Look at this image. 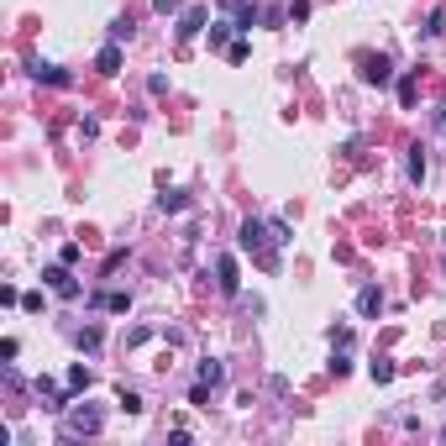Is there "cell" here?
Masks as SVG:
<instances>
[{
    "label": "cell",
    "instance_id": "1",
    "mask_svg": "<svg viewBox=\"0 0 446 446\" xmlns=\"http://www.w3.org/2000/svg\"><path fill=\"white\" fill-rule=\"evenodd\" d=\"M236 241H241V252H252V263H258V268H268V273L278 268V241H273V232H268V221L247 215L241 232H236Z\"/></svg>",
    "mask_w": 446,
    "mask_h": 446
},
{
    "label": "cell",
    "instance_id": "2",
    "mask_svg": "<svg viewBox=\"0 0 446 446\" xmlns=\"http://www.w3.org/2000/svg\"><path fill=\"white\" fill-rule=\"evenodd\" d=\"M100 425H105V410H100V404H69V410H63V441L100 436Z\"/></svg>",
    "mask_w": 446,
    "mask_h": 446
},
{
    "label": "cell",
    "instance_id": "3",
    "mask_svg": "<svg viewBox=\"0 0 446 446\" xmlns=\"http://www.w3.org/2000/svg\"><path fill=\"white\" fill-rule=\"evenodd\" d=\"M357 79L373 85V89H384L388 79H394V63H388L384 53H362V58H357Z\"/></svg>",
    "mask_w": 446,
    "mask_h": 446
},
{
    "label": "cell",
    "instance_id": "4",
    "mask_svg": "<svg viewBox=\"0 0 446 446\" xmlns=\"http://www.w3.org/2000/svg\"><path fill=\"white\" fill-rule=\"evenodd\" d=\"M43 283L53 294H58V300H79V294H85V283H79L74 273H69V263H53V268H43Z\"/></svg>",
    "mask_w": 446,
    "mask_h": 446
},
{
    "label": "cell",
    "instance_id": "5",
    "mask_svg": "<svg viewBox=\"0 0 446 446\" xmlns=\"http://www.w3.org/2000/svg\"><path fill=\"white\" fill-rule=\"evenodd\" d=\"M215 289L221 294H236L241 278H236V258H215Z\"/></svg>",
    "mask_w": 446,
    "mask_h": 446
},
{
    "label": "cell",
    "instance_id": "6",
    "mask_svg": "<svg viewBox=\"0 0 446 446\" xmlns=\"http://www.w3.org/2000/svg\"><path fill=\"white\" fill-rule=\"evenodd\" d=\"M32 79H37V85H74V79H69V69H58V63H43V58H37L32 63Z\"/></svg>",
    "mask_w": 446,
    "mask_h": 446
},
{
    "label": "cell",
    "instance_id": "7",
    "mask_svg": "<svg viewBox=\"0 0 446 446\" xmlns=\"http://www.w3.org/2000/svg\"><path fill=\"white\" fill-rule=\"evenodd\" d=\"M205 16H210L205 6H189L184 16H179V43H189V37H195V32H205Z\"/></svg>",
    "mask_w": 446,
    "mask_h": 446
},
{
    "label": "cell",
    "instance_id": "8",
    "mask_svg": "<svg viewBox=\"0 0 446 446\" xmlns=\"http://www.w3.org/2000/svg\"><path fill=\"white\" fill-rule=\"evenodd\" d=\"M404 173H410V184H425L430 158H425V147H420V142H415V147H410V158H404Z\"/></svg>",
    "mask_w": 446,
    "mask_h": 446
},
{
    "label": "cell",
    "instance_id": "9",
    "mask_svg": "<svg viewBox=\"0 0 446 446\" xmlns=\"http://www.w3.org/2000/svg\"><path fill=\"white\" fill-rule=\"evenodd\" d=\"M121 58H126V53H121V43H105V48H100V58H94V74H105V79L121 74Z\"/></svg>",
    "mask_w": 446,
    "mask_h": 446
},
{
    "label": "cell",
    "instance_id": "10",
    "mask_svg": "<svg viewBox=\"0 0 446 446\" xmlns=\"http://www.w3.org/2000/svg\"><path fill=\"white\" fill-rule=\"evenodd\" d=\"M89 305H94V310H111V315H126V310H131V294H121V289H111V294H89Z\"/></svg>",
    "mask_w": 446,
    "mask_h": 446
},
{
    "label": "cell",
    "instance_id": "11",
    "mask_svg": "<svg viewBox=\"0 0 446 446\" xmlns=\"http://www.w3.org/2000/svg\"><path fill=\"white\" fill-rule=\"evenodd\" d=\"M232 21H236V32H252L258 26V6L252 0H232Z\"/></svg>",
    "mask_w": 446,
    "mask_h": 446
},
{
    "label": "cell",
    "instance_id": "12",
    "mask_svg": "<svg viewBox=\"0 0 446 446\" xmlns=\"http://www.w3.org/2000/svg\"><path fill=\"white\" fill-rule=\"evenodd\" d=\"M378 310H384V289H378V283H368V289L357 294V315H368V320H373Z\"/></svg>",
    "mask_w": 446,
    "mask_h": 446
},
{
    "label": "cell",
    "instance_id": "13",
    "mask_svg": "<svg viewBox=\"0 0 446 446\" xmlns=\"http://www.w3.org/2000/svg\"><path fill=\"white\" fill-rule=\"evenodd\" d=\"M158 210L179 215V210H189V195H184V189H168V195H158Z\"/></svg>",
    "mask_w": 446,
    "mask_h": 446
},
{
    "label": "cell",
    "instance_id": "14",
    "mask_svg": "<svg viewBox=\"0 0 446 446\" xmlns=\"http://www.w3.org/2000/svg\"><path fill=\"white\" fill-rule=\"evenodd\" d=\"M100 342H105V336H100V326H85V331H74V347H79V352H100Z\"/></svg>",
    "mask_w": 446,
    "mask_h": 446
},
{
    "label": "cell",
    "instance_id": "15",
    "mask_svg": "<svg viewBox=\"0 0 446 446\" xmlns=\"http://www.w3.org/2000/svg\"><path fill=\"white\" fill-rule=\"evenodd\" d=\"M200 378H205L210 388H221V384H226V368H221L215 357H205V362H200Z\"/></svg>",
    "mask_w": 446,
    "mask_h": 446
},
{
    "label": "cell",
    "instance_id": "16",
    "mask_svg": "<svg viewBox=\"0 0 446 446\" xmlns=\"http://www.w3.org/2000/svg\"><path fill=\"white\" fill-rule=\"evenodd\" d=\"M232 32H236V21H215L210 26V48H232Z\"/></svg>",
    "mask_w": 446,
    "mask_h": 446
},
{
    "label": "cell",
    "instance_id": "17",
    "mask_svg": "<svg viewBox=\"0 0 446 446\" xmlns=\"http://www.w3.org/2000/svg\"><path fill=\"white\" fill-rule=\"evenodd\" d=\"M69 388H74V394H85V388H89V368H85V362H74V368H69Z\"/></svg>",
    "mask_w": 446,
    "mask_h": 446
},
{
    "label": "cell",
    "instance_id": "18",
    "mask_svg": "<svg viewBox=\"0 0 446 446\" xmlns=\"http://www.w3.org/2000/svg\"><path fill=\"white\" fill-rule=\"evenodd\" d=\"M189 404H200V410H210V384H205V378H195V388H189Z\"/></svg>",
    "mask_w": 446,
    "mask_h": 446
},
{
    "label": "cell",
    "instance_id": "19",
    "mask_svg": "<svg viewBox=\"0 0 446 446\" xmlns=\"http://www.w3.org/2000/svg\"><path fill=\"white\" fill-rule=\"evenodd\" d=\"M121 410H126V415H142V394H137V388H126V384H121Z\"/></svg>",
    "mask_w": 446,
    "mask_h": 446
},
{
    "label": "cell",
    "instance_id": "20",
    "mask_svg": "<svg viewBox=\"0 0 446 446\" xmlns=\"http://www.w3.org/2000/svg\"><path fill=\"white\" fill-rule=\"evenodd\" d=\"M368 378H373V384H388V378H394V362H384V357L368 362Z\"/></svg>",
    "mask_w": 446,
    "mask_h": 446
},
{
    "label": "cell",
    "instance_id": "21",
    "mask_svg": "<svg viewBox=\"0 0 446 446\" xmlns=\"http://www.w3.org/2000/svg\"><path fill=\"white\" fill-rule=\"evenodd\" d=\"M331 373H336V378H347V373H352V357H347V347H336V357H331Z\"/></svg>",
    "mask_w": 446,
    "mask_h": 446
},
{
    "label": "cell",
    "instance_id": "22",
    "mask_svg": "<svg viewBox=\"0 0 446 446\" xmlns=\"http://www.w3.org/2000/svg\"><path fill=\"white\" fill-rule=\"evenodd\" d=\"M399 105H404V111L415 105V74H404V79H399Z\"/></svg>",
    "mask_w": 446,
    "mask_h": 446
},
{
    "label": "cell",
    "instance_id": "23",
    "mask_svg": "<svg viewBox=\"0 0 446 446\" xmlns=\"http://www.w3.org/2000/svg\"><path fill=\"white\" fill-rule=\"evenodd\" d=\"M111 43H131V16H121V21H111Z\"/></svg>",
    "mask_w": 446,
    "mask_h": 446
},
{
    "label": "cell",
    "instance_id": "24",
    "mask_svg": "<svg viewBox=\"0 0 446 446\" xmlns=\"http://www.w3.org/2000/svg\"><path fill=\"white\" fill-rule=\"evenodd\" d=\"M446 32V11H430V21H425V37H441Z\"/></svg>",
    "mask_w": 446,
    "mask_h": 446
},
{
    "label": "cell",
    "instance_id": "25",
    "mask_svg": "<svg viewBox=\"0 0 446 446\" xmlns=\"http://www.w3.org/2000/svg\"><path fill=\"white\" fill-rule=\"evenodd\" d=\"M268 232H273V241H278V247H289V241H294V236H289V226H283V221H268Z\"/></svg>",
    "mask_w": 446,
    "mask_h": 446
},
{
    "label": "cell",
    "instance_id": "26",
    "mask_svg": "<svg viewBox=\"0 0 446 446\" xmlns=\"http://www.w3.org/2000/svg\"><path fill=\"white\" fill-rule=\"evenodd\" d=\"M331 347H352V326H331Z\"/></svg>",
    "mask_w": 446,
    "mask_h": 446
},
{
    "label": "cell",
    "instance_id": "27",
    "mask_svg": "<svg viewBox=\"0 0 446 446\" xmlns=\"http://www.w3.org/2000/svg\"><path fill=\"white\" fill-rule=\"evenodd\" d=\"M247 53H252V48H247V43H241V37H236V43L226 48V58H232V63H247Z\"/></svg>",
    "mask_w": 446,
    "mask_h": 446
},
{
    "label": "cell",
    "instance_id": "28",
    "mask_svg": "<svg viewBox=\"0 0 446 446\" xmlns=\"http://www.w3.org/2000/svg\"><path fill=\"white\" fill-rule=\"evenodd\" d=\"M289 21H310V0H294V6H289Z\"/></svg>",
    "mask_w": 446,
    "mask_h": 446
},
{
    "label": "cell",
    "instance_id": "29",
    "mask_svg": "<svg viewBox=\"0 0 446 446\" xmlns=\"http://www.w3.org/2000/svg\"><path fill=\"white\" fill-rule=\"evenodd\" d=\"M79 258H85V252H79V241H69V247H63V252H58V263H69V268H74Z\"/></svg>",
    "mask_w": 446,
    "mask_h": 446
},
{
    "label": "cell",
    "instance_id": "30",
    "mask_svg": "<svg viewBox=\"0 0 446 446\" xmlns=\"http://www.w3.org/2000/svg\"><path fill=\"white\" fill-rule=\"evenodd\" d=\"M430 126H436V131H441V137H446V100L436 105V111H430Z\"/></svg>",
    "mask_w": 446,
    "mask_h": 446
},
{
    "label": "cell",
    "instance_id": "31",
    "mask_svg": "<svg viewBox=\"0 0 446 446\" xmlns=\"http://www.w3.org/2000/svg\"><path fill=\"white\" fill-rule=\"evenodd\" d=\"M184 6V0H153V11H158V16H168V11H179Z\"/></svg>",
    "mask_w": 446,
    "mask_h": 446
},
{
    "label": "cell",
    "instance_id": "32",
    "mask_svg": "<svg viewBox=\"0 0 446 446\" xmlns=\"http://www.w3.org/2000/svg\"><path fill=\"white\" fill-rule=\"evenodd\" d=\"M441 441H446V425H441Z\"/></svg>",
    "mask_w": 446,
    "mask_h": 446
},
{
    "label": "cell",
    "instance_id": "33",
    "mask_svg": "<svg viewBox=\"0 0 446 446\" xmlns=\"http://www.w3.org/2000/svg\"><path fill=\"white\" fill-rule=\"evenodd\" d=\"M441 241H446V232H441Z\"/></svg>",
    "mask_w": 446,
    "mask_h": 446
}]
</instances>
